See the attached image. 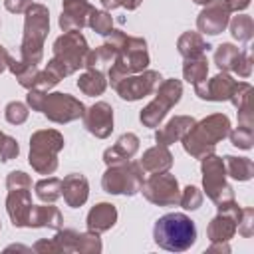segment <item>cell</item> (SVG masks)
I'll return each mask as SVG.
<instances>
[{"label":"cell","mask_w":254,"mask_h":254,"mask_svg":"<svg viewBox=\"0 0 254 254\" xmlns=\"http://www.w3.org/2000/svg\"><path fill=\"white\" fill-rule=\"evenodd\" d=\"M6 189L8 190H14V189H32V179L24 171H12L6 177Z\"/></svg>","instance_id":"cell-42"},{"label":"cell","mask_w":254,"mask_h":254,"mask_svg":"<svg viewBox=\"0 0 254 254\" xmlns=\"http://www.w3.org/2000/svg\"><path fill=\"white\" fill-rule=\"evenodd\" d=\"M83 127L97 139H107L113 131V107L107 101H97L83 113Z\"/></svg>","instance_id":"cell-16"},{"label":"cell","mask_w":254,"mask_h":254,"mask_svg":"<svg viewBox=\"0 0 254 254\" xmlns=\"http://www.w3.org/2000/svg\"><path fill=\"white\" fill-rule=\"evenodd\" d=\"M87 26L95 32V34H101V36H107L111 30H113V18L107 10H93L89 20H87Z\"/></svg>","instance_id":"cell-36"},{"label":"cell","mask_w":254,"mask_h":254,"mask_svg":"<svg viewBox=\"0 0 254 254\" xmlns=\"http://www.w3.org/2000/svg\"><path fill=\"white\" fill-rule=\"evenodd\" d=\"M64 135L56 129H40L30 137L28 163L38 175H54L58 169V153L64 149Z\"/></svg>","instance_id":"cell-7"},{"label":"cell","mask_w":254,"mask_h":254,"mask_svg":"<svg viewBox=\"0 0 254 254\" xmlns=\"http://www.w3.org/2000/svg\"><path fill=\"white\" fill-rule=\"evenodd\" d=\"M230 14L232 12L224 4V0H210L200 10V14L196 18V28H198L200 34L216 36V34H220V32L226 30L228 20H230Z\"/></svg>","instance_id":"cell-15"},{"label":"cell","mask_w":254,"mask_h":254,"mask_svg":"<svg viewBox=\"0 0 254 254\" xmlns=\"http://www.w3.org/2000/svg\"><path fill=\"white\" fill-rule=\"evenodd\" d=\"M218 214L210 220L206 234L210 242H228L236 234V224L242 212V206L236 200H228L222 204H216Z\"/></svg>","instance_id":"cell-14"},{"label":"cell","mask_w":254,"mask_h":254,"mask_svg":"<svg viewBox=\"0 0 254 254\" xmlns=\"http://www.w3.org/2000/svg\"><path fill=\"white\" fill-rule=\"evenodd\" d=\"M230 71H234L240 77H250V73H252V52L250 50L238 52V56H236Z\"/></svg>","instance_id":"cell-40"},{"label":"cell","mask_w":254,"mask_h":254,"mask_svg":"<svg viewBox=\"0 0 254 254\" xmlns=\"http://www.w3.org/2000/svg\"><path fill=\"white\" fill-rule=\"evenodd\" d=\"M6 210L14 226H28L30 210H32V194L30 189H14L8 190L6 196Z\"/></svg>","instance_id":"cell-19"},{"label":"cell","mask_w":254,"mask_h":254,"mask_svg":"<svg viewBox=\"0 0 254 254\" xmlns=\"http://www.w3.org/2000/svg\"><path fill=\"white\" fill-rule=\"evenodd\" d=\"M52 50H54V56L48 62L46 69H50L62 81L64 77H67L83 67L89 46H87V40L81 34V30H71V32H64L54 42Z\"/></svg>","instance_id":"cell-3"},{"label":"cell","mask_w":254,"mask_h":254,"mask_svg":"<svg viewBox=\"0 0 254 254\" xmlns=\"http://www.w3.org/2000/svg\"><path fill=\"white\" fill-rule=\"evenodd\" d=\"M228 131L230 119L224 113H212L200 121H194V125L187 131V135L181 141L190 157L202 159L204 155L214 153L216 145L228 135Z\"/></svg>","instance_id":"cell-2"},{"label":"cell","mask_w":254,"mask_h":254,"mask_svg":"<svg viewBox=\"0 0 254 254\" xmlns=\"http://www.w3.org/2000/svg\"><path fill=\"white\" fill-rule=\"evenodd\" d=\"M222 161H224L226 177H230L234 181H250L254 177V163L248 157H232V155H226Z\"/></svg>","instance_id":"cell-28"},{"label":"cell","mask_w":254,"mask_h":254,"mask_svg":"<svg viewBox=\"0 0 254 254\" xmlns=\"http://www.w3.org/2000/svg\"><path fill=\"white\" fill-rule=\"evenodd\" d=\"M181 95H183V83L179 79L173 77V79L161 81L159 87L155 89V99L147 103L139 115L141 123L145 127H159L165 115L169 113V109L179 103Z\"/></svg>","instance_id":"cell-10"},{"label":"cell","mask_w":254,"mask_h":254,"mask_svg":"<svg viewBox=\"0 0 254 254\" xmlns=\"http://www.w3.org/2000/svg\"><path fill=\"white\" fill-rule=\"evenodd\" d=\"M161 73L155 71V69H143L139 73H133V75H125L123 79H119L113 89L119 93L121 99L125 101H137V99H143L145 95H151L155 93V89L159 87L161 83Z\"/></svg>","instance_id":"cell-12"},{"label":"cell","mask_w":254,"mask_h":254,"mask_svg":"<svg viewBox=\"0 0 254 254\" xmlns=\"http://www.w3.org/2000/svg\"><path fill=\"white\" fill-rule=\"evenodd\" d=\"M143 0H121V6L127 8V10H137L141 6Z\"/></svg>","instance_id":"cell-47"},{"label":"cell","mask_w":254,"mask_h":254,"mask_svg":"<svg viewBox=\"0 0 254 254\" xmlns=\"http://www.w3.org/2000/svg\"><path fill=\"white\" fill-rule=\"evenodd\" d=\"M236 230L244 238H250L254 234V208H250V206H244L242 208L240 218H238V224H236Z\"/></svg>","instance_id":"cell-41"},{"label":"cell","mask_w":254,"mask_h":254,"mask_svg":"<svg viewBox=\"0 0 254 254\" xmlns=\"http://www.w3.org/2000/svg\"><path fill=\"white\" fill-rule=\"evenodd\" d=\"M79 236L81 232L71 230V228H60L58 234L54 236L56 242V250L64 252V254H71V252H79Z\"/></svg>","instance_id":"cell-34"},{"label":"cell","mask_w":254,"mask_h":254,"mask_svg":"<svg viewBox=\"0 0 254 254\" xmlns=\"http://www.w3.org/2000/svg\"><path fill=\"white\" fill-rule=\"evenodd\" d=\"M62 224H64V216L52 202H48V204H32L30 218H28V226L30 228H54V230H60Z\"/></svg>","instance_id":"cell-23"},{"label":"cell","mask_w":254,"mask_h":254,"mask_svg":"<svg viewBox=\"0 0 254 254\" xmlns=\"http://www.w3.org/2000/svg\"><path fill=\"white\" fill-rule=\"evenodd\" d=\"M194 4H206V2H210V0H192Z\"/></svg>","instance_id":"cell-49"},{"label":"cell","mask_w":254,"mask_h":254,"mask_svg":"<svg viewBox=\"0 0 254 254\" xmlns=\"http://www.w3.org/2000/svg\"><path fill=\"white\" fill-rule=\"evenodd\" d=\"M62 196L65 200L67 206L71 208H79L85 204L87 196H89V183L83 175L79 173H71L62 181Z\"/></svg>","instance_id":"cell-22"},{"label":"cell","mask_w":254,"mask_h":254,"mask_svg":"<svg viewBox=\"0 0 254 254\" xmlns=\"http://www.w3.org/2000/svg\"><path fill=\"white\" fill-rule=\"evenodd\" d=\"M192 125H194V117H190V115H175L173 119L167 121V125H163V127H159L155 131V141H157V145L169 147V145L181 141Z\"/></svg>","instance_id":"cell-21"},{"label":"cell","mask_w":254,"mask_h":254,"mask_svg":"<svg viewBox=\"0 0 254 254\" xmlns=\"http://www.w3.org/2000/svg\"><path fill=\"white\" fill-rule=\"evenodd\" d=\"M177 50L185 60H192L204 56V52L210 50V44L202 38L200 32H185L177 42Z\"/></svg>","instance_id":"cell-27"},{"label":"cell","mask_w":254,"mask_h":254,"mask_svg":"<svg viewBox=\"0 0 254 254\" xmlns=\"http://www.w3.org/2000/svg\"><path fill=\"white\" fill-rule=\"evenodd\" d=\"M105 44L115 50L113 64L109 65V71H107L111 87L125 75H133V73L147 69L149 52H147V42L143 38L127 36L121 30H111L107 34Z\"/></svg>","instance_id":"cell-1"},{"label":"cell","mask_w":254,"mask_h":254,"mask_svg":"<svg viewBox=\"0 0 254 254\" xmlns=\"http://www.w3.org/2000/svg\"><path fill=\"white\" fill-rule=\"evenodd\" d=\"M77 87L79 91H83L85 95L89 97H95V95H101L107 87V79L103 75L101 69H85L79 79H77Z\"/></svg>","instance_id":"cell-29"},{"label":"cell","mask_w":254,"mask_h":254,"mask_svg":"<svg viewBox=\"0 0 254 254\" xmlns=\"http://www.w3.org/2000/svg\"><path fill=\"white\" fill-rule=\"evenodd\" d=\"M36 196L42 202H56L62 196V179L56 177H48V179H40L36 185Z\"/></svg>","instance_id":"cell-32"},{"label":"cell","mask_w":254,"mask_h":254,"mask_svg":"<svg viewBox=\"0 0 254 254\" xmlns=\"http://www.w3.org/2000/svg\"><path fill=\"white\" fill-rule=\"evenodd\" d=\"M95 8L87 0H62V14H60V28L64 32L81 30L87 26V20Z\"/></svg>","instance_id":"cell-18"},{"label":"cell","mask_w":254,"mask_h":254,"mask_svg":"<svg viewBox=\"0 0 254 254\" xmlns=\"http://www.w3.org/2000/svg\"><path fill=\"white\" fill-rule=\"evenodd\" d=\"M18 153H20L18 141H16L14 137H10V135H4V139H2V143H0V159H2L4 163H8V161L16 159Z\"/></svg>","instance_id":"cell-43"},{"label":"cell","mask_w":254,"mask_h":254,"mask_svg":"<svg viewBox=\"0 0 254 254\" xmlns=\"http://www.w3.org/2000/svg\"><path fill=\"white\" fill-rule=\"evenodd\" d=\"M99 2L103 4L105 10H115V8L121 6V0H99Z\"/></svg>","instance_id":"cell-48"},{"label":"cell","mask_w":254,"mask_h":254,"mask_svg":"<svg viewBox=\"0 0 254 254\" xmlns=\"http://www.w3.org/2000/svg\"><path fill=\"white\" fill-rule=\"evenodd\" d=\"M113 58H115V50L111 46H107V44H101L99 48L87 52L83 67H87V69H103V67L113 64Z\"/></svg>","instance_id":"cell-30"},{"label":"cell","mask_w":254,"mask_h":254,"mask_svg":"<svg viewBox=\"0 0 254 254\" xmlns=\"http://www.w3.org/2000/svg\"><path fill=\"white\" fill-rule=\"evenodd\" d=\"M4 135H6V133H2V131H0V143H2V139H4Z\"/></svg>","instance_id":"cell-50"},{"label":"cell","mask_w":254,"mask_h":254,"mask_svg":"<svg viewBox=\"0 0 254 254\" xmlns=\"http://www.w3.org/2000/svg\"><path fill=\"white\" fill-rule=\"evenodd\" d=\"M28 113H30L28 111V105H24L20 101H10L6 105V109H4V117L12 125H22L28 119Z\"/></svg>","instance_id":"cell-39"},{"label":"cell","mask_w":254,"mask_h":254,"mask_svg":"<svg viewBox=\"0 0 254 254\" xmlns=\"http://www.w3.org/2000/svg\"><path fill=\"white\" fill-rule=\"evenodd\" d=\"M24 36L20 44V60L38 65L44 60V42L50 32V12L44 4H32L24 14Z\"/></svg>","instance_id":"cell-6"},{"label":"cell","mask_w":254,"mask_h":254,"mask_svg":"<svg viewBox=\"0 0 254 254\" xmlns=\"http://www.w3.org/2000/svg\"><path fill=\"white\" fill-rule=\"evenodd\" d=\"M139 165L143 167V171L147 173H165L173 167V155L169 151V147L165 145H155L151 149H147L139 161Z\"/></svg>","instance_id":"cell-26"},{"label":"cell","mask_w":254,"mask_h":254,"mask_svg":"<svg viewBox=\"0 0 254 254\" xmlns=\"http://www.w3.org/2000/svg\"><path fill=\"white\" fill-rule=\"evenodd\" d=\"M143 167L139 163L127 161L121 165H111L101 177V187L109 194H127L133 196L141 190L143 185Z\"/></svg>","instance_id":"cell-8"},{"label":"cell","mask_w":254,"mask_h":254,"mask_svg":"<svg viewBox=\"0 0 254 254\" xmlns=\"http://www.w3.org/2000/svg\"><path fill=\"white\" fill-rule=\"evenodd\" d=\"M137 151H139V137L135 133H123L115 141L113 147L103 151V163L107 167L127 163V161H131L137 155Z\"/></svg>","instance_id":"cell-20"},{"label":"cell","mask_w":254,"mask_h":254,"mask_svg":"<svg viewBox=\"0 0 254 254\" xmlns=\"http://www.w3.org/2000/svg\"><path fill=\"white\" fill-rule=\"evenodd\" d=\"M155 244L169 252H185L196 242V226L183 212H169L153 226Z\"/></svg>","instance_id":"cell-5"},{"label":"cell","mask_w":254,"mask_h":254,"mask_svg":"<svg viewBox=\"0 0 254 254\" xmlns=\"http://www.w3.org/2000/svg\"><path fill=\"white\" fill-rule=\"evenodd\" d=\"M30 6H32V0H4V8L12 14H26Z\"/></svg>","instance_id":"cell-44"},{"label":"cell","mask_w":254,"mask_h":254,"mask_svg":"<svg viewBox=\"0 0 254 254\" xmlns=\"http://www.w3.org/2000/svg\"><path fill=\"white\" fill-rule=\"evenodd\" d=\"M26 101H28L30 109L44 113L48 117V121L60 123V125L75 121V119L83 117V113H85V105L79 99H75L69 93H62V91L48 93V91L30 89L26 95Z\"/></svg>","instance_id":"cell-4"},{"label":"cell","mask_w":254,"mask_h":254,"mask_svg":"<svg viewBox=\"0 0 254 254\" xmlns=\"http://www.w3.org/2000/svg\"><path fill=\"white\" fill-rule=\"evenodd\" d=\"M143 196L157 204V206H175L179 204L181 190H179V181L171 173H153L147 181L141 185Z\"/></svg>","instance_id":"cell-11"},{"label":"cell","mask_w":254,"mask_h":254,"mask_svg":"<svg viewBox=\"0 0 254 254\" xmlns=\"http://www.w3.org/2000/svg\"><path fill=\"white\" fill-rule=\"evenodd\" d=\"M230 26V34L234 40L238 42H250L254 36V20L246 14H238L232 20H228Z\"/></svg>","instance_id":"cell-33"},{"label":"cell","mask_w":254,"mask_h":254,"mask_svg":"<svg viewBox=\"0 0 254 254\" xmlns=\"http://www.w3.org/2000/svg\"><path fill=\"white\" fill-rule=\"evenodd\" d=\"M179 204H181L185 210H196V208L202 204V192H200L196 187L189 185V187H185V189L181 190Z\"/></svg>","instance_id":"cell-38"},{"label":"cell","mask_w":254,"mask_h":254,"mask_svg":"<svg viewBox=\"0 0 254 254\" xmlns=\"http://www.w3.org/2000/svg\"><path fill=\"white\" fill-rule=\"evenodd\" d=\"M224 4L228 6L230 12H242L250 6V0H224Z\"/></svg>","instance_id":"cell-45"},{"label":"cell","mask_w":254,"mask_h":254,"mask_svg":"<svg viewBox=\"0 0 254 254\" xmlns=\"http://www.w3.org/2000/svg\"><path fill=\"white\" fill-rule=\"evenodd\" d=\"M250 95H252V85L246 81H236L234 91L228 99L238 109V123L246 125V127H254V115L250 109Z\"/></svg>","instance_id":"cell-25"},{"label":"cell","mask_w":254,"mask_h":254,"mask_svg":"<svg viewBox=\"0 0 254 254\" xmlns=\"http://www.w3.org/2000/svg\"><path fill=\"white\" fill-rule=\"evenodd\" d=\"M117 222V208L111 204V202H99L95 204L89 212H87V230L91 232H107L109 228H113Z\"/></svg>","instance_id":"cell-24"},{"label":"cell","mask_w":254,"mask_h":254,"mask_svg":"<svg viewBox=\"0 0 254 254\" xmlns=\"http://www.w3.org/2000/svg\"><path fill=\"white\" fill-rule=\"evenodd\" d=\"M206 75H208V62H206L204 56L192 58V60H185V64H183V77L189 83L196 85V83L204 81Z\"/></svg>","instance_id":"cell-31"},{"label":"cell","mask_w":254,"mask_h":254,"mask_svg":"<svg viewBox=\"0 0 254 254\" xmlns=\"http://www.w3.org/2000/svg\"><path fill=\"white\" fill-rule=\"evenodd\" d=\"M230 137V143L238 149H252V143H254V129L252 127H246V125H238L236 129L228 131Z\"/></svg>","instance_id":"cell-37"},{"label":"cell","mask_w":254,"mask_h":254,"mask_svg":"<svg viewBox=\"0 0 254 254\" xmlns=\"http://www.w3.org/2000/svg\"><path fill=\"white\" fill-rule=\"evenodd\" d=\"M200 171H202V187L206 196L214 204H222L228 200H234V190L226 183V171L222 157L208 153L200 159Z\"/></svg>","instance_id":"cell-9"},{"label":"cell","mask_w":254,"mask_h":254,"mask_svg":"<svg viewBox=\"0 0 254 254\" xmlns=\"http://www.w3.org/2000/svg\"><path fill=\"white\" fill-rule=\"evenodd\" d=\"M8 69L12 71V75L18 79V83L22 87L30 89H38V91H50L54 85L60 83V79L50 71V69H40L38 65H30L22 60H10Z\"/></svg>","instance_id":"cell-13"},{"label":"cell","mask_w":254,"mask_h":254,"mask_svg":"<svg viewBox=\"0 0 254 254\" xmlns=\"http://www.w3.org/2000/svg\"><path fill=\"white\" fill-rule=\"evenodd\" d=\"M234 85H236V79H232V75L228 71H220L216 73L214 77L210 79H204L194 87V93L200 97V99H206V101H228L232 91H234Z\"/></svg>","instance_id":"cell-17"},{"label":"cell","mask_w":254,"mask_h":254,"mask_svg":"<svg viewBox=\"0 0 254 254\" xmlns=\"http://www.w3.org/2000/svg\"><path fill=\"white\" fill-rule=\"evenodd\" d=\"M236 56H238V48L234 44H220L214 52V64L220 71H230Z\"/></svg>","instance_id":"cell-35"},{"label":"cell","mask_w":254,"mask_h":254,"mask_svg":"<svg viewBox=\"0 0 254 254\" xmlns=\"http://www.w3.org/2000/svg\"><path fill=\"white\" fill-rule=\"evenodd\" d=\"M10 60H12V56H10V54H8V50H6V48L0 44V73L8 69V64H10Z\"/></svg>","instance_id":"cell-46"}]
</instances>
